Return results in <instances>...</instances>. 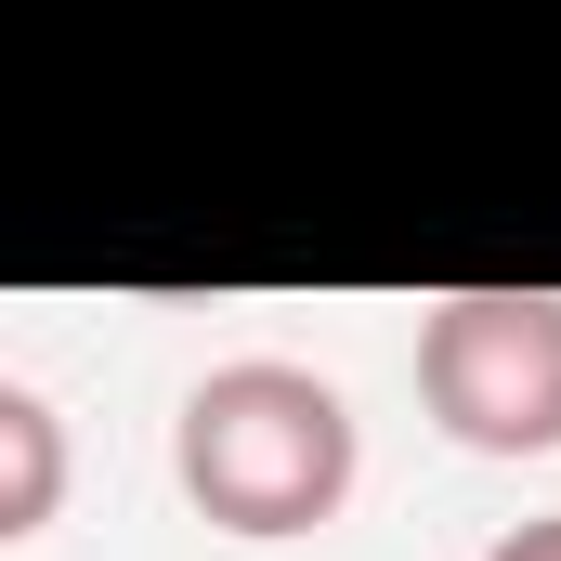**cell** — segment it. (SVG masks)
Wrapping results in <instances>:
<instances>
[{
  "label": "cell",
  "mask_w": 561,
  "mask_h": 561,
  "mask_svg": "<svg viewBox=\"0 0 561 561\" xmlns=\"http://www.w3.org/2000/svg\"><path fill=\"white\" fill-rule=\"evenodd\" d=\"M483 561H561V510H549V523H510V536H496Z\"/></svg>",
  "instance_id": "cell-4"
},
{
  "label": "cell",
  "mask_w": 561,
  "mask_h": 561,
  "mask_svg": "<svg viewBox=\"0 0 561 561\" xmlns=\"http://www.w3.org/2000/svg\"><path fill=\"white\" fill-rule=\"evenodd\" d=\"M170 483L196 496V523L222 536H313L353 510L366 483V431H353V392L327 366H287V353H236L183 392L170 419Z\"/></svg>",
  "instance_id": "cell-1"
},
{
  "label": "cell",
  "mask_w": 561,
  "mask_h": 561,
  "mask_svg": "<svg viewBox=\"0 0 561 561\" xmlns=\"http://www.w3.org/2000/svg\"><path fill=\"white\" fill-rule=\"evenodd\" d=\"M53 510H66V419L39 379H0V549L53 536Z\"/></svg>",
  "instance_id": "cell-3"
},
{
  "label": "cell",
  "mask_w": 561,
  "mask_h": 561,
  "mask_svg": "<svg viewBox=\"0 0 561 561\" xmlns=\"http://www.w3.org/2000/svg\"><path fill=\"white\" fill-rule=\"evenodd\" d=\"M419 405L457 457H561V287H444L419 313Z\"/></svg>",
  "instance_id": "cell-2"
}]
</instances>
